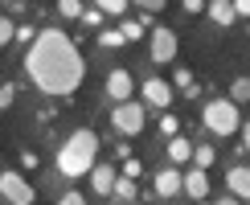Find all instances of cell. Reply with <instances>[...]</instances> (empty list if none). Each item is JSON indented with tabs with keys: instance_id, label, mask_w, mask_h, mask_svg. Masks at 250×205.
<instances>
[{
	"instance_id": "6da1fadb",
	"label": "cell",
	"mask_w": 250,
	"mask_h": 205,
	"mask_svg": "<svg viewBox=\"0 0 250 205\" xmlns=\"http://www.w3.org/2000/svg\"><path fill=\"white\" fill-rule=\"evenodd\" d=\"M25 74L41 95H74L86 78V58L58 25H45L25 54Z\"/></svg>"
},
{
	"instance_id": "7a4b0ae2",
	"label": "cell",
	"mask_w": 250,
	"mask_h": 205,
	"mask_svg": "<svg viewBox=\"0 0 250 205\" xmlns=\"http://www.w3.org/2000/svg\"><path fill=\"white\" fill-rule=\"evenodd\" d=\"M95 164H99V136H95L90 127H78L74 136L58 148L54 168H58V177L78 181V177H90V172H95Z\"/></svg>"
},
{
	"instance_id": "3957f363",
	"label": "cell",
	"mask_w": 250,
	"mask_h": 205,
	"mask_svg": "<svg viewBox=\"0 0 250 205\" xmlns=\"http://www.w3.org/2000/svg\"><path fill=\"white\" fill-rule=\"evenodd\" d=\"M201 123H205V131H209V136H217V140L238 136V131H242L238 102H234V99H217V95H209V102L201 107Z\"/></svg>"
},
{
	"instance_id": "277c9868",
	"label": "cell",
	"mask_w": 250,
	"mask_h": 205,
	"mask_svg": "<svg viewBox=\"0 0 250 205\" xmlns=\"http://www.w3.org/2000/svg\"><path fill=\"white\" fill-rule=\"evenodd\" d=\"M111 127L119 131V136H140L144 127H148V107L144 102H119V107H111Z\"/></svg>"
},
{
	"instance_id": "5b68a950",
	"label": "cell",
	"mask_w": 250,
	"mask_h": 205,
	"mask_svg": "<svg viewBox=\"0 0 250 205\" xmlns=\"http://www.w3.org/2000/svg\"><path fill=\"white\" fill-rule=\"evenodd\" d=\"M0 193H4V201L8 205H33V184H29L21 172H13V168H4L0 172Z\"/></svg>"
},
{
	"instance_id": "8992f818",
	"label": "cell",
	"mask_w": 250,
	"mask_h": 205,
	"mask_svg": "<svg viewBox=\"0 0 250 205\" xmlns=\"http://www.w3.org/2000/svg\"><path fill=\"white\" fill-rule=\"evenodd\" d=\"M148 58L156 62V66H168V62L176 58V33L172 29H152V37H148Z\"/></svg>"
},
{
	"instance_id": "52a82bcc",
	"label": "cell",
	"mask_w": 250,
	"mask_h": 205,
	"mask_svg": "<svg viewBox=\"0 0 250 205\" xmlns=\"http://www.w3.org/2000/svg\"><path fill=\"white\" fill-rule=\"evenodd\" d=\"M152 189H156V197L172 201L176 193H185V172L176 168V164H164V168H160V172L152 177Z\"/></svg>"
},
{
	"instance_id": "ba28073f",
	"label": "cell",
	"mask_w": 250,
	"mask_h": 205,
	"mask_svg": "<svg viewBox=\"0 0 250 205\" xmlns=\"http://www.w3.org/2000/svg\"><path fill=\"white\" fill-rule=\"evenodd\" d=\"M140 95H144V107L160 111V115H164V111L172 107V86H168L164 78H148V82L140 86Z\"/></svg>"
},
{
	"instance_id": "9c48e42d",
	"label": "cell",
	"mask_w": 250,
	"mask_h": 205,
	"mask_svg": "<svg viewBox=\"0 0 250 205\" xmlns=\"http://www.w3.org/2000/svg\"><path fill=\"white\" fill-rule=\"evenodd\" d=\"M131 90H135V82H131V70H123V66H115L107 74V99L115 102H131Z\"/></svg>"
},
{
	"instance_id": "30bf717a",
	"label": "cell",
	"mask_w": 250,
	"mask_h": 205,
	"mask_svg": "<svg viewBox=\"0 0 250 205\" xmlns=\"http://www.w3.org/2000/svg\"><path fill=\"white\" fill-rule=\"evenodd\" d=\"M115 181H119L115 164H95V172H90V193H99V197H111V193H115Z\"/></svg>"
},
{
	"instance_id": "8fae6325",
	"label": "cell",
	"mask_w": 250,
	"mask_h": 205,
	"mask_svg": "<svg viewBox=\"0 0 250 205\" xmlns=\"http://www.w3.org/2000/svg\"><path fill=\"white\" fill-rule=\"evenodd\" d=\"M226 189H230L238 201H250V164H234V168L226 172Z\"/></svg>"
},
{
	"instance_id": "7c38bea8",
	"label": "cell",
	"mask_w": 250,
	"mask_h": 205,
	"mask_svg": "<svg viewBox=\"0 0 250 205\" xmlns=\"http://www.w3.org/2000/svg\"><path fill=\"white\" fill-rule=\"evenodd\" d=\"M185 193H189L193 201H205L209 197V177H205V168H185Z\"/></svg>"
},
{
	"instance_id": "4fadbf2b",
	"label": "cell",
	"mask_w": 250,
	"mask_h": 205,
	"mask_svg": "<svg viewBox=\"0 0 250 205\" xmlns=\"http://www.w3.org/2000/svg\"><path fill=\"white\" fill-rule=\"evenodd\" d=\"M193 148H197V144H193V140H185V136L168 140V164H176V168H185V164L193 160Z\"/></svg>"
},
{
	"instance_id": "5bb4252c",
	"label": "cell",
	"mask_w": 250,
	"mask_h": 205,
	"mask_svg": "<svg viewBox=\"0 0 250 205\" xmlns=\"http://www.w3.org/2000/svg\"><path fill=\"white\" fill-rule=\"evenodd\" d=\"M209 20L217 29H230L234 20H238V13H234V0H213L209 4Z\"/></svg>"
},
{
	"instance_id": "9a60e30c",
	"label": "cell",
	"mask_w": 250,
	"mask_h": 205,
	"mask_svg": "<svg viewBox=\"0 0 250 205\" xmlns=\"http://www.w3.org/2000/svg\"><path fill=\"white\" fill-rule=\"evenodd\" d=\"M172 86L176 90H185V95H189V99H197V95H201V86H197V82H193V70H176V74H172Z\"/></svg>"
},
{
	"instance_id": "2e32d148",
	"label": "cell",
	"mask_w": 250,
	"mask_h": 205,
	"mask_svg": "<svg viewBox=\"0 0 250 205\" xmlns=\"http://www.w3.org/2000/svg\"><path fill=\"white\" fill-rule=\"evenodd\" d=\"M95 41H99V49H123V45H127V37L119 33V25H115V29H103Z\"/></svg>"
},
{
	"instance_id": "e0dca14e",
	"label": "cell",
	"mask_w": 250,
	"mask_h": 205,
	"mask_svg": "<svg viewBox=\"0 0 250 205\" xmlns=\"http://www.w3.org/2000/svg\"><path fill=\"white\" fill-rule=\"evenodd\" d=\"M119 205H135V181H127V177H119L115 181V193H111Z\"/></svg>"
},
{
	"instance_id": "ac0fdd59",
	"label": "cell",
	"mask_w": 250,
	"mask_h": 205,
	"mask_svg": "<svg viewBox=\"0 0 250 205\" xmlns=\"http://www.w3.org/2000/svg\"><path fill=\"white\" fill-rule=\"evenodd\" d=\"M213 160H217L213 144H197V148H193V164H197V168H213Z\"/></svg>"
},
{
	"instance_id": "d6986e66",
	"label": "cell",
	"mask_w": 250,
	"mask_h": 205,
	"mask_svg": "<svg viewBox=\"0 0 250 205\" xmlns=\"http://www.w3.org/2000/svg\"><path fill=\"white\" fill-rule=\"evenodd\" d=\"M119 33L127 37V45H131V41H140L144 33H148V25H144V20H131V17H123V20H119Z\"/></svg>"
},
{
	"instance_id": "ffe728a7",
	"label": "cell",
	"mask_w": 250,
	"mask_h": 205,
	"mask_svg": "<svg viewBox=\"0 0 250 205\" xmlns=\"http://www.w3.org/2000/svg\"><path fill=\"white\" fill-rule=\"evenodd\" d=\"M95 8H99L103 17H115V20H123V13H127L131 4H127V0H99Z\"/></svg>"
},
{
	"instance_id": "44dd1931",
	"label": "cell",
	"mask_w": 250,
	"mask_h": 205,
	"mask_svg": "<svg viewBox=\"0 0 250 205\" xmlns=\"http://www.w3.org/2000/svg\"><path fill=\"white\" fill-rule=\"evenodd\" d=\"M58 8V17H66V20H82L86 17V4H78V0H62V4H54Z\"/></svg>"
},
{
	"instance_id": "7402d4cb",
	"label": "cell",
	"mask_w": 250,
	"mask_h": 205,
	"mask_svg": "<svg viewBox=\"0 0 250 205\" xmlns=\"http://www.w3.org/2000/svg\"><path fill=\"white\" fill-rule=\"evenodd\" d=\"M160 136H164V140H176V136H181V119H176L172 111H164V115H160Z\"/></svg>"
},
{
	"instance_id": "603a6c76",
	"label": "cell",
	"mask_w": 250,
	"mask_h": 205,
	"mask_svg": "<svg viewBox=\"0 0 250 205\" xmlns=\"http://www.w3.org/2000/svg\"><path fill=\"white\" fill-rule=\"evenodd\" d=\"M230 99L242 107V102H250V78H234L230 82Z\"/></svg>"
},
{
	"instance_id": "cb8c5ba5",
	"label": "cell",
	"mask_w": 250,
	"mask_h": 205,
	"mask_svg": "<svg viewBox=\"0 0 250 205\" xmlns=\"http://www.w3.org/2000/svg\"><path fill=\"white\" fill-rule=\"evenodd\" d=\"M103 20H107V17H103L95 4H86V17H82V25H86V29H99V33H103Z\"/></svg>"
},
{
	"instance_id": "d4e9b609",
	"label": "cell",
	"mask_w": 250,
	"mask_h": 205,
	"mask_svg": "<svg viewBox=\"0 0 250 205\" xmlns=\"http://www.w3.org/2000/svg\"><path fill=\"white\" fill-rule=\"evenodd\" d=\"M21 33V29L13 25V17H4V20H0V45H13V37Z\"/></svg>"
},
{
	"instance_id": "484cf974",
	"label": "cell",
	"mask_w": 250,
	"mask_h": 205,
	"mask_svg": "<svg viewBox=\"0 0 250 205\" xmlns=\"http://www.w3.org/2000/svg\"><path fill=\"white\" fill-rule=\"evenodd\" d=\"M17 102V82H4V86H0V111H8Z\"/></svg>"
},
{
	"instance_id": "4316f807",
	"label": "cell",
	"mask_w": 250,
	"mask_h": 205,
	"mask_svg": "<svg viewBox=\"0 0 250 205\" xmlns=\"http://www.w3.org/2000/svg\"><path fill=\"white\" fill-rule=\"evenodd\" d=\"M140 172H144V164H140V160L131 156V160H123V168H119V177H127V181H140Z\"/></svg>"
},
{
	"instance_id": "83f0119b",
	"label": "cell",
	"mask_w": 250,
	"mask_h": 205,
	"mask_svg": "<svg viewBox=\"0 0 250 205\" xmlns=\"http://www.w3.org/2000/svg\"><path fill=\"white\" fill-rule=\"evenodd\" d=\"M181 13H185V17H197V13H209V4H201V0H185Z\"/></svg>"
},
{
	"instance_id": "f1b7e54d",
	"label": "cell",
	"mask_w": 250,
	"mask_h": 205,
	"mask_svg": "<svg viewBox=\"0 0 250 205\" xmlns=\"http://www.w3.org/2000/svg\"><path fill=\"white\" fill-rule=\"evenodd\" d=\"M58 205H90V201L82 197V193H74V189H70V193H62V197H58Z\"/></svg>"
},
{
	"instance_id": "f546056e",
	"label": "cell",
	"mask_w": 250,
	"mask_h": 205,
	"mask_svg": "<svg viewBox=\"0 0 250 205\" xmlns=\"http://www.w3.org/2000/svg\"><path fill=\"white\" fill-rule=\"evenodd\" d=\"M4 8H8V13H17V17H21V13H29L25 0H4Z\"/></svg>"
},
{
	"instance_id": "4dcf8cb0",
	"label": "cell",
	"mask_w": 250,
	"mask_h": 205,
	"mask_svg": "<svg viewBox=\"0 0 250 205\" xmlns=\"http://www.w3.org/2000/svg\"><path fill=\"white\" fill-rule=\"evenodd\" d=\"M21 164L25 168H37V152H21Z\"/></svg>"
},
{
	"instance_id": "1f68e13d",
	"label": "cell",
	"mask_w": 250,
	"mask_h": 205,
	"mask_svg": "<svg viewBox=\"0 0 250 205\" xmlns=\"http://www.w3.org/2000/svg\"><path fill=\"white\" fill-rule=\"evenodd\" d=\"M115 156H119V160H131V148H127V140H123V144H115Z\"/></svg>"
},
{
	"instance_id": "d6a6232c",
	"label": "cell",
	"mask_w": 250,
	"mask_h": 205,
	"mask_svg": "<svg viewBox=\"0 0 250 205\" xmlns=\"http://www.w3.org/2000/svg\"><path fill=\"white\" fill-rule=\"evenodd\" d=\"M234 13L238 17H250V0H234Z\"/></svg>"
},
{
	"instance_id": "836d02e7",
	"label": "cell",
	"mask_w": 250,
	"mask_h": 205,
	"mask_svg": "<svg viewBox=\"0 0 250 205\" xmlns=\"http://www.w3.org/2000/svg\"><path fill=\"white\" fill-rule=\"evenodd\" d=\"M213 205H242V201H238V197H234V193H226V197H217Z\"/></svg>"
},
{
	"instance_id": "e575fe53",
	"label": "cell",
	"mask_w": 250,
	"mask_h": 205,
	"mask_svg": "<svg viewBox=\"0 0 250 205\" xmlns=\"http://www.w3.org/2000/svg\"><path fill=\"white\" fill-rule=\"evenodd\" d=\"M242 148L250 152V119H246V127H242Z\"/></svg>"
}]
</instances>
